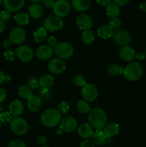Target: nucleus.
Returning a JSON list of instances; mask_svg holds the SVG:
<instances>
[{
    "label": "nucleus",
    "mask_w": 146,
    "mask_h": 147,
    "mask_svg": "<svg viewBox=\"0 0 146 147\" xmlns=\"http://www.w3.org/2000/svg\"><path fill=\"white\" fill-rule=\"evenodd\" d=\"M89 123L96 130H102L107 125V116L105 111L100 108H94L88 113Z\"/></svg>",
    "instance_id": "obj_1"
},
{
    "label": "nucleus",
    "mask_w": 146,
    "mask_h": 147,
    "mask_svg": "<svg viewBox=\"0 0 146 147\" xmlns=\"http://www.w3.org/2000/svg\"><path fill=\"white\" fill-rule=\"evenodd\" d=\"M62 121V113L57 109L51 108L44 111L41 116V121L44 126L52 128L57 126Z\"/></svg>",
    "instance_id": "obj_2"
},
{
    "label": "nucleus",
    "mask_w": 146,
    "mask_h": 147,
    "mask_svg": "<svg viewBox=\"0 0 146 147\" xmlns=\"http://www.w3.org/2000/svg\"><path fill=\"white\" fill-rule=\"evenodd\" d=\"M143 69L141 65L137 62L130 63L123 69V75L127 80L136 81L142 77Z\"/></svg>",
    "instance_id": "obj_3"
},
{
    "label": "nucleus",
    "mask_w": 146,
    "mask_h": 147,
    "mask_svg": "<svg viewBox=\"0 0 146 147\" xmlns=\"http://www.w3.org/2000/svg\"><path fill=\"white\" fill-rule=\"evenodd\" d=\"M9 123L11 131L16 135L21 136V135L25 134L28 131V123L24 118L19 117V116L13 117L12 120Z\"/></svg>",
    "instance_id": "obj_4"
},
{
    "label": "nucleus",
    "mask_w": 146,
    "mask_h": 147,
    "mask_svg": "<svg viewBox=\"0 0 146 147\" xmlns=\"http://www.w3.org/2000/svg\"><path fill=\"white\" fill-rule=\"evenodd\" d=\"M54 53L62 60L68 59L72 56L74 53V47L67 42H61L54 47Z\"/></svg>",
    "instance_id": "obj_5"
},
{
    "label": "nucleus",
    "mask_w": 146,
    "mask_h": 147,
    "mask_svg": "<svg viewBox=\"0 0 146 147\" xmlns=\"http://www.w3.org/2000/svg\"><path fill=\"white\" fill-rule=\"evenodd\" d=\"M43 27L49 32L59 31L63 27V21L60 17L56 15L49 16L44 20Z\"/></svg>",
    "instance_id": "obj_6"
},
{
    "label": "nucleus",
    "mask_w": 146,
    "mask_h": 147,
    "mask_svg": "<svg viewBox=\"0 0 146 147\" xmlns=\"http://www.w3.org/2000/svg\"><path fill=\"white\" fill-rule=\"evenodd\" d=\"M113 40L117 45L124 47L131 42V35L127 31L124 30H116L113 32Z\"/></svg>",
    "instance_id": "obj_7"
},
{
    "label": "nucleus",
    "mask_w": 146,
    "mask_h": 147,
    "mask_svg": "<svg viewBox=\"0 0 146 147\" xmlns=\"http://www.w3.org/2000/svg\"><path fill=\"white\" fill-rule=\"evenodd\" d=\"M53 11L57 17H65L70 14L71 6L67 0H57L53 7Z\"/></svg>",
    "instance_id": "obj_8"
},
{
    "label": "nucleus",
    "mask_w": 146,
    "mask_h": 147,
    "mask_svg": "<svg viewBox=\"0 0 146 147\" xmlns=\"http://www.w3.org/2000/svg\"><path fill=\"white\" fill-rule=\"evenodd\" d=\"M82 95L84 100L92 102L96 100L98 96L97 88L92 83H86L82 88Z\"/></svg>",
    "instance_id": "obj_9"
},
{
    "label": "nucleus",
    "mask_w": 146,
    "mask_h": 147,
    "mask_svg": "<svg viewBox=\"0 0 146 147\" xmlns=\"http://www.w3.org/2000/svg\"><path fill=\"white\" fill-rule=\"evenodd\" d=\"M16 56L21 61L24 63H28L30 62L33 59L34 57V53L31 48L29 46L20 45L16 49Z\"/></svg>",
    "instance_id": "obj_10"
},
{
    "label": "nucleus",
    "mask_w": 146,
    "mask_h": 147,
    "mask_svg": "<svg viewBox=\"0 0 146 147\" xmlns=\"http://www.w3.org/2000/svg\"><path fill=\"white\" fill-rule=\"evenodd\" d=\"M26 38V32L23 28L20 27H14L9 34V39L11 43L14 45H20Z\"/></svg>",
    "instance_id": "obj_11"
},
{
    "label": "nucleus",
    "mask_w": 146,
    "mask_h": 147,
    "mask_svg": "<svg viewBox=\"0 0 146 147\" xmlns=\"http://www.w3.org/2000/svg\"><path fill=\"white\" fill-rule=\"evenodd\" d=\"M77 126H78V123L74 118L72 116H67L62 119L60 128L62 130L63 132L70 133L76 130Z\"/></svg>",
    "instance_id": "obj_12"
},
{
    "label": "nucleus",
    "mask_w": 146,
    "mask_h": 147,
    "mask_svg": "<svg viewBox=\"0 0 146 147\" xmlns=\"http://www.w3.org/2000/svg\"><path fill=\"white\" fill-rule=\"evenodd\" d=\"M48 69L51 73L60 74L66 69L65 62L60 58H54L48 63Z\"/></svg>",
    "instance_id": "obj_13"
},
{
    "label": "nucleus",
    "mask_w": 146,
    "mask_h": 147,
    "mask_svg": "<svg viewBox=\"0 0 146 147\" xmlns=\"http://www.w3.org/2000/svg\"><path fill=\"white\" fill-rule=\"evenodd\" d=\"M76 24L80 30L87 31L90 30L92 26V20L87 14H81L76 18Z\"/></svg>",
    "instance_id": "obj_14"
},
{
    "label": "nucleus",
    "mask_w": 146,
    "mask_h": 147,
    "mask_svg": "<svg viewBox=\"0 0 146 147\" xmlns=\"http://www.w3.org/2000/svg\"><path fill=\"white\" fill-rule=\"evenodd\" d=\"M2 3L6 10L10 12H14L24 7L25 0H3Z\"/></svg>",
    "instance_id": "obj_15"
},
{
    "label": "nucleus",
    "mask_w": 146,
    "mask_h": 147,
    "mask_svg": "<svg viewBox=\"0 0 146 147\" xmlns=\"http://www.w3.org/2000/svg\"><path fill=\"white\" fill-rule=\"evenodd\" d=\"M53 55L52 47L48 45H43L40 46L36 50V56L42 60H45L50 58Z\"/></svg>",
    "instance_id": "obj_16"
},
{
    "label": "nucleus",
    "mask_w": 146,
    "mask_h": 147,
    "mask_svg": "<svg viewBox=\"0 0 146 147\" xmlns=\"http://www.w3.org/2000/svg\"><path fill=\"white\" fill-rule=\"evenodd\" d=\"M135 50L130 46L122 47L120 50V56L124 61L130 62L135 57Z\"/></svg>",
    "instance_id": "obj_17"
},
{
    "label": "nucleus",
    "mask_w": 146,
    "mask_h": 147,
    "mask_svg": "<svg viewBox=\"0 0 146 147\" xmlns=\"http://www.w3.org/2000/svg\"><path fill=\"white\" fill-rule=\"evenodd\" d=\"M9 110L14 117L19 116L24 111V105L20 100H14L9 106Z\"/></svg>",
    "instance_id": "obj_18"
},
{
    "label": "nucleus",
    "mask_w": 146,
    "mask_h": 147,
    "mask_svg": "<svg viewBox=\"0 0 146 147\" xmlns=\"http://www.w3.org/2000/svg\"><path fill=\"white\" fill-rule=\"evenodd\" d=\"M27 108L31 112H37L40 109L42 106V100L37 96H31L27 99Z\"/></svg>",
    "instance_id": "obj_19"
},
{
    "label": "nucleus",
    "mask_w": 146,
    "mask_h": 147,
    "mask_svg": "<svg viewBox=\"0 0 146 147\" xmlns=\"http://www.w3.org/2000/svg\"><path fill=\"white\" fill-rule=\"evenodd\" d=\"M78 134L83 139H89V138L92 137L93 133V129L91 125L89 123H82L80 126L78 127Z\"/></svg>",
    "instance_id": "obj_20"
},
{
    "label": "nucleus",
    "mask_w": 146,
    "mask_h": 147,
    "mask_svg": "<svg viewBox=\"0 0 146 147\" xmlns=\"http://www.w3.org/2000/svg\"><path fill=\"white\" fill-rule=\"evenodd\" d=\"M103 131H104L106 137L111 138L118 134L119 131H120V127L117 123L110 122V123H107V125L104 126Z\"/></svg>",
    "instance_id": "obj_21"
},
{
    "label": "nucleus",
    "mask_w": 146,
    "mask_h": 147,
    "mask_svg": "<svg viewBox=\"0 0 146 147\" xmlns=\"http://www.w3.org/2000/svg\"><path fill=\"white\" fill-rule=\"evenodd\" d=\"M90 0H72V5L73 8L77 11H84L90 7Z\"/></svg>",
    "instance_id": "obj_22"
},
{
    "label": "nucleus",
    "mask_w": 146,
    "mask_h": 147,
    "mask_svg": "<svg viewBox=\"0 0 146 147\" xmlns=\"http://www.w3.org/2000/svg\"><path fill=\"white\" fill-rule=\"evenodd\" d=\"M29 14L33 19L41 18L44 14V8L38 4H33L29 8Z\"/></svg>",
    "instance_id": "obj_23"
},
{
    "label": "nucleus",
    "mask_w": 146,
    "mask_h": 147,
    "mask_svg": "<svg viewBox=\"0 0 146 147\" xmlns=\"http://www.w3.org/2000/svg\"><path fill=\"white\" fill-rule=\"evenodd\" d=\"M97 34L102 39H109L113 35V30L108 24H103L97 29Z\"/></svg>",
    "instance_id": "obj_24"
},
{
    "label": "nucleus",
    "mask_w": 146,
    "mask_h": 147,
    "mask_svg": "<svg viewBox=\"0 0 146 147\" xmlns=\"http://www.w3.org/2000/svg\"><path fill=\"white\" fill-rule=\"evenodd\" d=\"M106 137L104 131L102 130H96L94 131L92 136V141L94 145L97 146H101L105 142Z\"/></svg>",
    "instance_id": "obj_25"
},
{
    "label": "nucleus",
    "mask_w": 146,
    "mask_h": 147,
    "mask_svg": "<svg viewBox=\"0 0 146 147\" xmlns=\"http://www.w3.org/2000/svg\"><path fill=\"white\" fill-rule=\"evenodd\" d=\"M14 21L18 25L25 26L29 22V16L24 12L17 13L14 17Z\"/></svg>",
    "instance_id": "obj_26"
},
{
    "label": "nucleus",
    "mask_w": 146,
    "mask_h": 147,
    "mask_svg": "<svg viewBox=\"0 0 146 147\" xmlns=\"http://www.w3.org/2000/svg\"><path fill=\"white\" fill-rule=\"evenodd\" d=\"M54 84V78L50 75H44L40 79V86L44 89H48Z\"/></svg>",
    "instance_id": "obj_27"
},
{
    "label": "nucleus",
    "mask_w": 146,
    "mask_h": 147,
    "mask_svg": "<svg viewBox=\"0 0 146 147\" xmlns=\"http://www.w3.org/2000/svg\"><path fill=\"white\" fill-rule=\"evenodd\" d=\"M47 30L44 27H40L34 32L33 34V37L36 42L40 43L42 42L47 38Z\"/></svg>",
    "instance_id": "obj_28"
},
{
    "label": "nucleus",
    "mask_w": 146,
    "mask_h": 147,
    "mask_svg": "<svg viewBox=\"0 0 146 147\" xmlns=\"http://www.w3.org/2000/svg\"><path fill=\"white\" fill-rule=\"evenodd\" d=\"M106 14L110 18H115L117 17L120 14V8L119 6L115 4H110L106 8Z\"/></svg>",
    "instance_id": "obj_29"
},
{
    "label": "nucleus",
    "mask_w": 146,
    "mask_h": 147,
    "mask_svg": "<svg viewBox=\"0 0 146 147\" xmlns=\"http://www.w3.org/2000/svg\"><path fill=\"white\" fill-rule=\"evenodd\" d=\"M82 40L86 45H90L94 42V34L92 30H87L83 32L82 34Z\"/></svg>",
    "instance_id": "obj_30"
},
{
    "label": "nucleus",
    "mask_w": 146,
    "mask_h": 147,
    "mask_svg": "<svg viewBox=\"0 0 146 147\" xmlns=\"http://www.w3.org/2000/svg\"><path fill=\"white\" fill-rule=\"evenodd\" d=\"M107 72L110 76H120L123 73V68L117 64H111L107 67Z\"/></svg>",
    "instance_id": "obj_31"
},
{
    "label": "nucleus",
    "mask_w": 146,
    "mask_h": 147,
    "mask_svg": "<svg viewBox=\"0 0 146 147\" xmlns=\"http://www.w3.org/2000/svg\"><path fill=\"white\" fill-rule=\"evenodd\" d=\"M18 93L19 95L21 96V98L25 99H28L32 96V92H31V89L29 87L23 85V86H19L18 89Z\"/></svg>",
    "instance_id": "obj_32"
},
{
    "label": "nucleus",
    "mask_w": 146,
    "mask_h": 147,
    "mask_svg": "<svg viewBox=\"0 0 146 147\" xmlns=\"http://www.w3.org/2000/svg\"><path fill=\"white\" fill-rule=\"evenodd\" d=\"M77 110L80 113H87L90 111V106L87 101L84 100H80L77 102Z\"/></svg>",
    "instance_id": "obj_33"
},
{
    "label": "nucleus",
    "mask_w": 146,
    "mask_h": 147,
    "mask_svg": "<svg viewBox=\"0 0 146 147\" xmlns=\"http://www.w3.org/2000/svg\"><path fill=\"white\" fill-rule=\"evenodd\" d=\"M73 83L76 86L82 88L86 84V80L82 75H77L73 78Z\"/></svg>",
    "instance_id": "obj_34"
},
{
    "label": "nucleus",
    "mask_w": 146,
    "mask_h": 147,
    "mask_svg": "<svg viewBox=\"0 0 146 147\" xmlns=\"http://www.w3.org/2000/svg\"><path fill=\"white\" fill-rule=\"evenodd\" d=\"M12 119L13 116L9 113V111L1 112V113H0V121H1V123H10L11 121L12 120Z\"/></svg>",
    "instance_id": "obj_35"
},
{
    "label": "nucleus",
    "mask_w": 146,
    "mask_h": 147,
    "mask_svg": "<svg viewBox=\"0 0 146 147\" xmlns=\"http://www.w3.org/2000/svg\"><path fill=\"white\" fill-rule=\"evenodd\" d=\"M108 25L110 26L113 30H118V29H120V27L122 26V22L121 20H119L117 17H115V18L110 19Z\"/></svg>",
    "instance_id": "obj_36"
},
{
    "label": "nucleus",
    "mask_w": 146,
    "mask_h": 147,
    "mask_svg": "<svg viewBox=\"0 0 146 147\" xmlns=\"http://www.w3.org/2000/svg\"><path fill=\"white\" fill-rule=\"evenodd\" d=\"M57 110L62 113V114H65L70 110V106L66 101L60 102V104L57 106Z\"/></svg>",
    "instance_id": "obj_37"
},
{
    "label": "nucleus",
    "mask_w": 146,
    "mask_h": 147,
    "mask_svg": "<svg viewBox=\"0 0 146 147\" xmlns=\"http://www.w3.org/2000/svg\"><path fill=\"white\" fill-rule=\"evenodd\" d=\"M11 18V12L7 10H2V11L0 12V20L1 21L7 22L10 20Z\"/></svg>",
    "instance_id": "obj_38"
},
{
    "label": "nucleus",
    "mask_w": 146,
    "mask_h": 147,
    "mask_svg": "<svg viewBox=\"0 0 146 147\" xmlns=\"http://www.w3.org/2000/svg\"><path fill=\"white\" fill-rule=\"evenodd\" d=\"M4 55L7 60H13L16 57V52L13 50H7Z\"/></svg>",
    "instance_id": "obj_39"
},
{
    "label": "nucleus",
    "mask_w": 146,
    "mask_h": 147,
    "mask_svg": "<svg viewBox=\"0 0 146 147\" xmlns=\"http://www.w3.org/2000/svg\"><path fill=\"white\" fill-rule=\"evenodd\" d=\"M8 147H26V144L21 140H14L10 142Z\"/></svg>",
    "instance_id": "obj_40"
},
{
    "label": "nucleus",
    "mask_w": 146,
    "mask_h": 147,
    "mask_svg": "<svg viewBox=\"0 0 146 147\" xmlns=\"http://www.w3.org/2000/svg\"><path fill=\"white\" fill-rule=\"evenodd\" d=\"M28 86L31 89H37L40 86V81L36 78H31L29 81Z\"/></svg>",
    "instance_id": "obj_41"
},
{
    "label": "nucleus",
    "mask_w": 146,
    "mask_h": 147,
    "mask_svg": "<svg viewBox=\"0 0 146 147\" xmlns=\"http://www.w3.org/2000/svg\"><path fill=\"white\" fill-rule=\"evenodd\" d=\"M58 41H57V39L56 37H49L48 40H47V44H48L49 46H50L51 47H55L56 45L58 44Z\"/></svg>",
    "instance_id": "obj_42"
},
{
    "label": "nucleus",
    "mask_w": 146,
    "mask_h": 147,
    "mask_svg": "<svg viewBox=\"0 0 146 147\" xmlns=\"http://www.w3.org/2000/svg\"><path fill=\"white\" fill-rule=\"evenodd\" d=\"M54 4V0H42V5L46 8H53Z\"/></svg>",
    "instance_id": "obj_43"
},
{
    "label": "nucleus",
    "mask_w": 146,
    "mask_h": 147,
    "mask_svg": "<svg viewBox=\"0 0 146 147\" xmlns=\"http://www.w3.org/2000/svg\"><path fill=\"white\" fill-rule=\"evenodd\" d=\"M37 140L38 144L41 145V146H44V145H45V144L47 143V138H46V136H44V135H40V136L37 137Z\"/></svg>",
    "instance_id": "obj_44"
},
{
    "label": "nucleus",
    "mask_w": 146,
    "mask_h": 147,
    "mask_svg": "<svg viewBox=\"0 0 146 147\" xmlns=\"http://www.w3.org/2000/svg\"><path fill=\"white\" fill-rule=\"evenodd\" d=\"M114 4L117 6H124L128 4L130 0H113Z\"/></svg>",
    "instance_id": "obj_45"
},
{
    "label": "nucleus",
    "mask_w": 146,
    "mask_h": 147,
    "mask_svg": "<svg viewBox=\"0 0 146 147\" xmlns=\"http://www.w3.org/2000/svg\"><path fill=\"white\" fill-rule=\"evenodd\" d=\"M80 147H95L94 144L89 140H85L82 142L80 144Z\"/></svg>",
    "instance_id": "obj_46"
},
{
    "label": "nucleus",
    "mask_w": 146,
    "mask_h": 147,
    "mask_svg": "<svg viewBox=\"0 0 146 147\" xmlns=\"http://www.w3.org/2000/svg\"><path fill=\"white\" fill-rule=\"evenodd\" d=\"M7 94L6 90H4V88H0V103L4 101V100H5L6 98H7Z\"/></svg>",
    "instance_id": "obj_47"
},
{
    "label": "nucleus",
    "mask_w": 146,
    "mask_h": 147,
    "mask_svg": "<svg viewBox=\"0 0 146 147\" xmlns=\"http://www.w3.org/2000/svg\"><path fill=\"white\" fill-rule=\"evenodd\" d=\"M111 1L112 0H96L97 4L102 7H106V6L107 7L109 4H110Z\"/></svg>",
    "instance_id": "obj_48"
},
{
    "label": "nucleus",
    "mask_w": 146,
    "mask_h": 147,
    "mask_svg": "<svg viewBox=\"0 0 146 147\" xmlns=\"http://www.w3.org/2000/svg\"><path fill=\"white\" fill-rule=\"evenodd\" d=\"M11 46V42L9 40H4V42H3V47H4V48L8 49V48H9Z\"/></svg>",
    "instance_id": "obj_49"
},
{
    "label": "nucleus",
    "mask_w": 146,
    "mask_h": 147,
    "mask_svg": "<svg viewBox=\"0 0 146 147\" xmlns=\"http://www.w3.org/2000/svg\"><path fill=\"white\" fill-rule=\"evenodd\" d=\"M6 76L1 70H0V85L2 84L4 81H5Z\"/></svg>",
    "instance_id": "obj_50"
},
{
    "label": "nucleus",
    "mask_w": 146,
    "mask_h": 147,
    "mask_svg": "<svg viewBox=\"0 0 146 147\" xmlns=\"http://www.w3.org/2000/svg\"><path fill=\"white\" fill-rule=\"evenodd\" d=\"M140 9L143 12H146V2H143L140 4Z\"/></svg>",
    "instance_id": "obj_51"
},
{
    "label": "nucleus",
    "mask_w": 146,
    "mask_h": 147,
    "mask_svg": "<svg viewBox=\"0 0 146 147\" xmlns=\"http://www.w3.org/2000/svg\"><path fill=\"white\" fill-rule=\"evenodd\" d=\"M5 29V23L0 20V33L2 32Z\"/></svg>",
    "instance_id": "obj_52"
},
{
    "label": "nucleus",
    "mask_w": 146,
    "mask_h": 147,
    "mask_svg": "<svg viewBox=\"0 0 146 147\" xmlns=\"http://www.w3.org/2000/svg\"><path fill=\"white\" fill-rule=\"evenodd\" d=\"M145 57V55L141 54V53H137V54H135V58L139 59V60H143Z\"/></svg>",
    "instance_id": "obj_53"
},
{
    "label": "nucleus",
    "mask_w": 146,
    "mask_h": 147,
    "mask_svg": "<svg viewBox=\"0 0 146 147\" xmlns=\"http://www.w3.org/2000/svg\"><path fill=\"white\" fill-rule=\"evenodd\" d=\"M29 1H31V2L34 3V4H37V3H39L40 1H42V0H29Z\"/></svg>",
    "instance_id": "obj_54"
},
{
    "label": "nucleus",
    "mask_w": 146,
    "mask_h": 147,
    "mask_svg": "<svg viewBox=\"0 0 146 147\" xmlns=\"http://www.w3.org/2000/svg\"><path fill=\"white\" fill-rule=\"evenodd\" d=\"M62 133H63L62 130V129H60V128H59L58 130H57V134H62Z\"/></svg>",
    "instance_id": "obj_55"
},
{
    "label": "nucleus",
    "mask_w": 146,
    "mask_h": 147,
    "mask_svg": "<svg viewBox=\"0 0 146 147\" xmlns=\"http://www.w3.org/2000/svg\"><path fill=\"white\" fill-rule=\"evenodd\" d=\"M10 78H10V77H9V76H6L5 81H9Z\"/></svg>",
    "instance_id": "obj_56"
},
{
    "label": "nucleus",
    "mask_w": 146,
    "mask_h": 147,
    "mask_svg": "<svg viewBox=\"0 0 146 147\" xmlns=\"http://www.w3.org/2000/svg\"><path fill=\"white\" fill-rule=\"evenodd\" d=\"M2 111H3V107L1 105V103H0V113H1Z\"/></svg>",
    "instance_id": "obj_57"
},
{
    "label": "nucleus",
    "mask_w": 146,
    "mask_h": 147,
    "mask_svg": "<svg viewBox=\"0 0 146 147\" xmlns=\"http://www.w3.org/2000/svg\"><path fill=\"white\" fill-rule=\"evenodd\" d=\"M3 2V0H0V6L1 5V3Z\"/></svg>",
    "instance_id": "obj_58"
},
{
    "label": "nucleus",
    "mask_w": 146,
    "mask_h": 147,
    "mask_svg": "<svg viewBox=\"0 0 146 147\" xmlns=\"http://www.w3.org/2000/svg\"><path fill=\"white\" fill-rule=\"evenodd\" d=\"M40 147H49L48 146H46V145H44V146H41Z\"/></svg>",
    "instance_id": "obj_59"
},
{
    "label": "nucleus",
    "mask_w": 146,
    "mask_h": 147,
    "mask_svg": "<svg viewBox=\"0 0 146 147\" xmlns=\"http://www.w3.org/2000/svg\"><path fill=\"white\" fill-rule=\"evenodd\" d=\"M145 57L146 59V50H145Z\"/></svg>",
    "instance_id": "obj_60"
},
{
    "label": "nucleus",
    "mask_w": 146,
    "mask_h": 147,
    "mask_svg": "<svg viewBox=\"0 0 146 147\" xmlns=\"http://www.w3.org/2000/svg\"><path fill=\"white\" fill-rule=\"evenodd\" d=\"M1 122L0 121V129H1Z\"/></svg>",
    "instance_id": "obj_61"
}]
</instances>
